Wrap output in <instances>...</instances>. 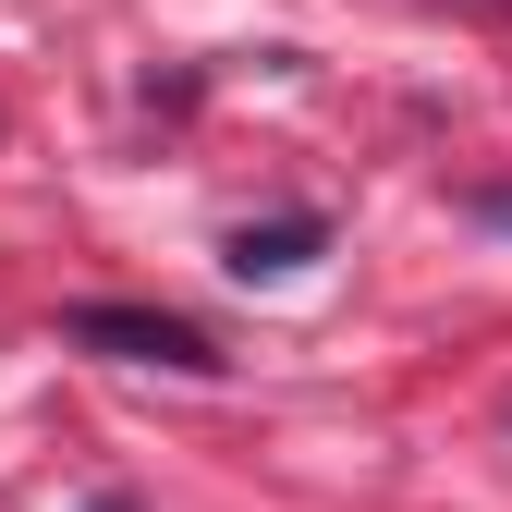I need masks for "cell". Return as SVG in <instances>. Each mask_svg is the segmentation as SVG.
Here are the masks:
<instances>
[{"label":"cell","instance_id":"6da1fadb","mask_svg":"<svg viewBox=\"0 0 512 512\" xmlns=\"http://www.w3.org/2000/svg\"><path fill=\"white\" fill-rule=\"evenodd\" d=\"M61 342L110 354V366H171V378H220L196 317H159V305H61Z\"/></svg>","mask_w":512,"mask_h":512},{"label":"cell","instance_id":"7a4b0ae2","mask_svg":"<svg viewBox=\"0 0 512 512\" xmlns=\"http://www.w3.org/2000/svg\"><path fill=\"white\" fill-rule=\"evenodd\" d=\"M317 256H330V220L293 208V220H244V232L220 244V269H232V281H293V269H317Z\"/></svg>","mask_w":512,"mask_h":512},{"label":"cell","instance_id":"3957f363","mask_svg":"<svg viewBox=\"0 0 512 512\" xmlns=\"http://www.w3.org/2000/svg\"><path fill=\"white\" fill-rule=\"evenodd\" d=\"M86 512H135V500H122V488H98V500H86Z\"/></svg>","mask_w":512,"mask_h":512}]
</instances>
